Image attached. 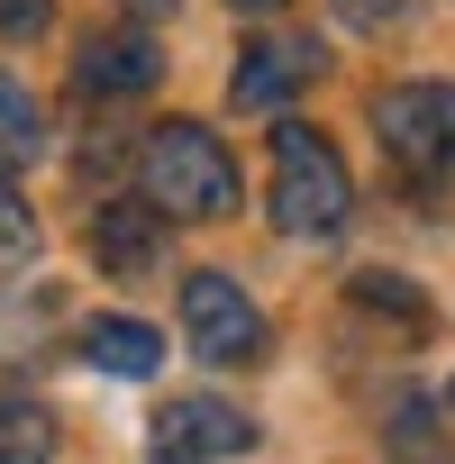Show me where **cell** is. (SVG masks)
Wrapping results in <instances>:
<instances>
[{"instance_id":"1","label":"cell","mask_w":455,"mask_h":464,"mask_svg":"<svg viewBox=\"0 0 455 464\" xmlns=\"http://www.w3.org/2000/svg\"><path fill=\"white\" fill-rule=\"evenodd\" d=\"M137 200L155 218H228L237 209V164H228V146L200 119H164V128H146Z\"/></svg>"},{"instance_id":"2","label":"cell","mask_w":455,"mask_h":464,"mask_svg":"<svg viewBox=\"0 0 455 464\" xmlns=\"http://www.w3.org/2000/svg\"><path fill=\"white\" fill-rule=\"evenodd\" d=\"M346 209H355L346 155H337L319 128L283 119V128H274V227H283V237H337Z\"/></svg>"},{"instance_id":"3","label":"cell","mask_w":455,"mask_h":464,"mask_svg":"<svg viewBox=\"0 0 455 464\" xmlns=\"http://www.w3.org/2000/svg\"><path fill=\"white\" fill-rule=\"evenodd\" d=\"M373 137L401 173L446 182L455 173V82H392L373 92Z\"/></svg>"},{"instance_id":"4","label":"cell","mask_w":455,"mask_h":464,"mask_svg":"<svg viewBox=\"0 0 455 464\" xmlns=\"http://www.w3.org/2000/svg\"><path fill=\"white\" fill-rule=\"evenodd\" d=\"M182 346L200 364H256L265 355V310L247 301L237 274H182Z\"/></svg>"},{"instance_id":"5","label":"cell","mask_w":455,"mask_h":464,"mask_svg":"<svg viewBox=\"0 0 455 464\" xmlns=\"http://www.w3.org/2000/svg\"><path fill=\"white\" fill-rule=\"evenodd\" d=\"M155 464H218V455H247L256 446V419L237 401H164L155 428H146Z\"/></svg>"},{"instance_id":"6","label":"cell","mask_w":455,"mask_h":464,"mask_svg":"<svg viewBox=\"0 0 455 464\" xmlns=\"http://www.w3.org/2000/svg\"><path fill=\"white\" fill-rule=\"evenodd\" d=\"M310 82H319V46H310V37H256V46L237 55V73H228V101L283 119Z\"/></svg>"},{"instance_id":"7","label":"cell","mask_w":455,"mask_h":464,"mask_svg":"<svg viewBox=\"0 0 455 464\" xmlns=\"http://www.w3.org/2000/svg\"><path fill=\"white\" fill-rule=\"evenodd\" d=\"M155 73H164V55H155L146 37H92L82 64H73V82H82L92 101H110V92H155Z\"/></svg>"},{"instance_id":"8","label":"cell","mask_w":455,"mask_h":464,"mask_svg":"<svg viewBox=\"0 0 455 464\" xmlns=\"http://www.w3.org/2000/svg\"><path fill=\"white\" fill-rule=\"evenodd\" d=\"M92 256H101L110 274H155V265H164L155 209H101V218H92Z\"/></svg>"},{"instance_id":"9","label":"cell","mask_w":455,"mask_h":464,"mask_svg":"<svg viewBox=\"0 0 455 464\" xmlns=\"http://www.w3.org/2000/svg\"><path fill=\"white\" fill-rule=\"evenodd\" d=\"M82 346H92V364H101V373H128V382H146V373L164 364V337H155L146 319H92V328H82Z\"/></svg>"},{"instance_id":"10","label":"cell","mask_w":455,"mask_h":464,"mask_svg":"<svg viewBox=\"0 0 455 464\" xmlns=\"http://www.w3.org/2000/svg\"><path fill=\"white\" fill-rule=\"evenodd\" d=\"M46 155V119H37V101L0 73V173H28Z\"/></svg>"},{"instance_id":"11","label":"cell","mask_w":455,"mask_h":464,"mask_svg":"<svg viewBox=\"0 0 455 464\" xmlns=\"http://www.w3.org/2000/svg\"><path fill=\"white\" fill-rule=\"evenodd\" d=\"M55 455V419L19 392H0V464H46Z\"/></svg>"},{"instance_id":"12","label":"cell","mask_w":455,"mask_h":464,"mask_svg":"<svg viewBox=\"0 0 455 464\" xmlns=\"http://www.w3.org/2000/svg\"><path fill=\"white\" fill-rule=\"evenodd\" d=\"M19 256H37V209L0 182V265H19Z\"/></svg>"},{"instance_id":"13","label":"cell","mask_w":455,"mask_h":464,"mask_svg":"<svg viewBox=\"0 0 455 464\" xmlns=\"http://www.w3.org/2000/svg\"><path fill=\"white\" fill-rule=\"evenodd\" d=\"M410 10H419V0H337V19H346V28H364V37H373V28H401Z\"/></svg>"},{"instance_id":"14","label":"cell","mask_w":455,"mask_h":464,"mask_svg":"<svg viewBox=\"0 0 455 464\" xmlns=\"http://www.w3.org/2000/svg\"><path fill=\"white\" fill-rule=\"evenodd\" d=\"M228 10H247V19H256V10H283V0H228Z\"/></svg>"},{"instance_id":"15","label":"cell","mask_w":455,"mask_h":464,"mask_svg":"<svg viewBox=\"0 0 455 464\" xmlns=\"http://www.w3.org/2000/svg\"><path fill=\"white\" fill-rule=\"evenodd\" d=\"M446 401H455V392H446Z\"/></svg>"}]
</instances>
